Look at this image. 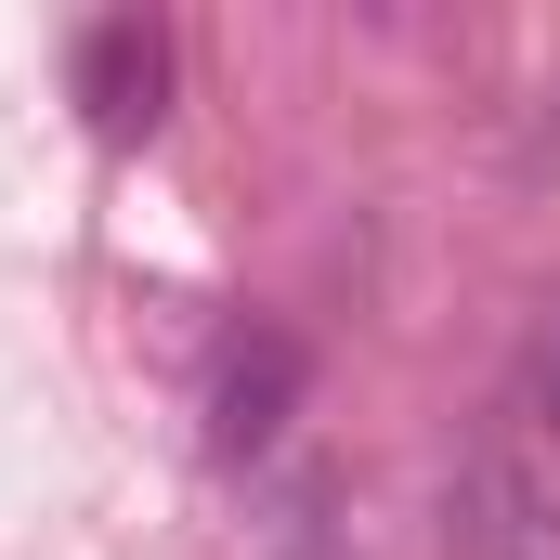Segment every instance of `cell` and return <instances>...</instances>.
I'll list each match as a JSON object with an SVG mask.
<instances>
[{
    "label": "cell",
    "instance_id": "1",
    "mask_svg": "<svg viewBox=\"0 0 560 560\" xmlns=\"http://www.w3.org/2000/svg\"><path fill=\"white\" fill-rule=\"evenodd\" d=\"M430 522H443V560H560V469L535 443L482 430V443L443 469Z\"/></svg>",
    "mask_w": 560,
    "mask_h": 560
},
{
    "label": "cell",
    "instance_id": "3",
    "mask_svg": "<svg viewBox=\"0 0 560 560\" xmlns=\"http://www.w3.org/2000/svg\"><path fill=\"white\" fill-rule=\"evenodd\" d=\"M79 105L105 143H143L170 118V26L156 13H92L79 26Z\"/></svg>",
    "mask_w": 560,
    "mask_h": 560
},
{
    "label": "cell",
    "instance_id": "2",
    "mask_svg": "<svg viewBox=\"0 0 560 560\" xmlns=\"http://www.w3.org/2000/svg\"><path fill=\"white\" fill-rule=\"evenodd\" d=\"M300 392H313V365H300V339L287 326H222L209 339V378H196V430H209V456L222 469H261L287 443V418H300Z\"/></svg>",
    "mask_w": 560,
    "mask_h": 560
},
{
    "label": "cell",
    "instance_id": "4",
    "mask_svg": "<svg viewBox=\"0 0 560 560\" xmlns=\"http://www.w3.org/2000/svg\"><path fill=\"white\" fill-rule=\"evenodd\" d=\"M522 405H535V430H560V300L535 313V339H522Z\"/></svg>",
    "mask_w": 560,
    "mask_h": 560
}]
</instances>
